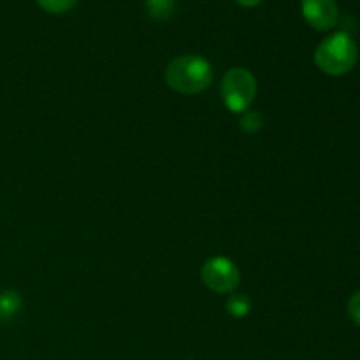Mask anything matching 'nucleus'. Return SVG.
<instances>
[{
  "mask_svg": "<svg viewBox=\"0 0 360 360\" xmlns=\"http://www.w3.org/2000/svg\"><path fill=\"white\" fill-rule=\"evenodd\" d=\"M165 83L183 95L202 94L213 83V67L199 55H183L165 69Z\"/></svg>",
  "mask_w": 360,
  "mask_h": 360,
  "instance_id": "1",
  "label": "nucleus"
},
{
  "mask_svg": "<svg viewBox=\"0 0 360 360\" xmlns=\"http://www.w3.org/2000/svg\"><path fill=\"white\" fill-rule=\"evenodd\" d=\"M359 60L357 42L347 32H338L320 42L315 51V63L322 72L329 76L348 74Z\"/></svg>",
  "mask_w": 360,
  "mask_h": 360,
  "instance_id": "2",
  "label": "nucleus"
},
{
  "mask_svg": "<svg viewBox=\"0 0 360 360\" xmlns=\"http://www.w3.org/2000/svg\"><path fill=\"white\" fill-rule=\"evenodd\" d=\"M257 95L255 76L248 69L234 67L225 72L221 81V98L225 108L236 115L248 111Z\"/></svg>",
  "mask_w": 360,
  "mask_h": 360,
  "instance_id": "3",
  "label": "nucleus"
},
{
  "mask_svg": "<svg viewBox=\"0 0 360 360\" xmlns=\"http://www.w3.org/2000/svg\"><path fill=\"white\" fill-rule=\"evenodd\" d=\"M200 278L202 283L214 294H232L239 287L241 273L227 257H213L202 266Z\"/></svg>",
  "mask_w": 360,
  "mask_h": 360,
  "instance_id": "4",
  "label": "nucleus"
},
{
  "mask_svg": "<svg viewBox=\"0 0 360 360\" xmlns=\"http://www.w3.org/2000/svg\"><path fill=\"white\" fill-rule=\"evenodd\" d=\"M301 11L304 20L316 30H330L340 21L336 0H302Z\"/></svg>",
  "mask_w": 360,
  "mask_h": 360,
  "instance_id": "5",
  "label": "nucleus"
},
{
  "mask_svg": "<svg viewBox=\"0 0 360 360\" xmlns=\"http://www.w3.org/2000/svg\"><path fill=\"white\" fill-rule=\"evenodd\" d=\"M144 6L151 20L165 21L174 13L176 0H144Z\"/></svg>",
  "mask_w": 360,
  "mask_h": 360,
  "instance_id": "6",
  "label": "nucleus"
},
{
  "mask_svg": "<svg viewBox=\"0 0 360 360\" xmlns=\"http://www.w3.org/2000/svg\"><path fill=\"white\" fill-rule=\"evenodd\" d=\"M21 308V297L16 290L0 292V319L11 320Z\"/></svg>",
  "mask_w": 360,
  "mask_h": 360,
  "instance_id": "7",
  "label": "nucleus"
},
{
  "mask_svg": "<svg viewBox=\"0 0 360 360\" xmlns=\"http://www.w3.org/2000/svg\"><path fill=\"white\" fill-rule=\"evenodd\" d=\"M227 311L234 319H245L252 311V299L243 292L231 294V297L227 299Z\"/></svg>",
  "mask_w": 360,
  "mask_h": 360,
  "instance_id": "8",
  "label": "nucleus"
},
{
  "mask_svg": "<svg viewBox=\"0 0 360 360\" xmlns=\"http://www.w3.org/2000/svg\"><path fill=\"white\" fill-rule=\"evenodd\" d=\"M241 129L246 134H257L264 127V118L259 111H245L241 116Z\"/></svg>",
  "mask_w": 360,
  "mask_h": 360,
  "instance_id": "9",
  "label": "nucleus"
},
{
  "mask_svg": "<svg viewBox=\"0 0 360 360\" xmlns=\"http://www.w3.org/2000/svg\"><path fill=\"white\" fill-rule=\"evenodd\" d=\"M44 11L53 14H62L76 6V0H35Z\"/></svg>",
  "mask_w": 360,
  "mask_h": 360,
  "instance_id": "10",
  "label": "nucleus"
},
{
  "mask_svg": "<svg viewBox=\"0 0 360 360\" xmlns=\"http://www.w3.org/2000/svg\"><path fill=\"white\" fill-rule=\"evenodd\" d=\"M348 315L354 320L355 326L360 327V290L355 292L348 301Z\"/></svg>",
  "mask_w": 360,
  "mask_h": 360,
  "instance_id": "11",
  "label": "nucleus"
},
{
  "mask_svg": "<svg viewBox=\"0 0 360 360\" xmlns=\"http://www.w3.org/2000/svg\"><path fill=\"white\" fill-rule=\"evenodd\" d=\"M236 2L243 7H257L262 0H236Z\"/></svg>",
  "mask_w": 360,
  "mask_h": 360,
  "instance_id": "12",
  "label": "nucleus"
}]
</instances>
